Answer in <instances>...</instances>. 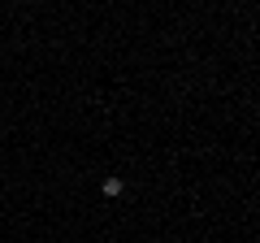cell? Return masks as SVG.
Returning a JSON list of instances; mask_svg holds the SVG:
<instances>
[{"label":"cell","mask_w":260,"mask_h":243,"mask_svg":"<svg viewBox=\"0 0 260 243\" xmlns=\"http://www.w3.org/2000/svg\"><path fill=\"white\" fill-rule=\"evenodd\" d=\"M100 191H104V196H121V191H126V183H121V178H104Z\"/></svg>","instance_id":"6da1fadb"},{"label":"cell","mask_w":260,"mask_h":243,"mask_svg":"<svg viewBox=\"0 0 260 243\" xmlns=\"http://www.w3.org/2000/svg\"><path fill=\"white\" fill-rule=\"evenodd\" d=\"M0 243H5V239H0Z\"/></svg>","instance_id":"7a4b0ae2"}]
</instances>
